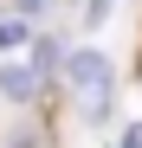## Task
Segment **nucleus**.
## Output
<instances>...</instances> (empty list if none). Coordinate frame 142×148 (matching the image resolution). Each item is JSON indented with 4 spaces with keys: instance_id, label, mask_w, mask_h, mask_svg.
Here are the masks:
<instances>
[{
    "instance_id": "obj_5",
    "label": "nucleus",
    "mask_w": 142,
    "mask_h": 148,
    "mask_svg": "<svg viewBox=\"0 0 142 148\" xmlns=\"http://www.w3.org/2000/svg\"><path fill=\"white\" fill-rule=\"evenodd\" d=\"M123 148H142V122H129V135H123Z\"/></svg>"
},
{
    "instance_id": "obj_2",
    "label": "nucleus",
    "mask_w": 142,
    "mask_h": 148,
    "mask_svg": "<svg viewBox=\"0 0 142 148\" xmlns=\"http://www.w3.org/2000/svg\"><path fill=\"white\" fill-rule=\"evenodd\" d=\"M39 71H45L39 58H26V64H19V58H13V64H0V90H7L13 103H26V97L39 90Z\"/></svg>"
},
{
    "instance_id": "obj_4",
    "label": "nucleus",
    "mask_w": 142,
    "mask_h": 148,
    "mask_svg": "<svg viewBox=\"0 0 142 148\" xmlns=\"http://www.w3.org/2000/svg\"><path fill=\"white\" fill-rule=\"evenodd\" d=\"M84 19H90V26H103V19H110V0H90V7H84Z\"/></svg>"
},
{
    "instance_id": "obj_3",
    "label": "nucleus",
    "mask_w": 142,
    "mask_h": 148,
    "mask_svg": "<svg viewBox=\"0 0 142 148\" xmlns=\"http://www.w3.org/2000/svg\"><path fill=\"white\" fill-rule=\"evenodd\" d=\"M0 45H26V26H19V19H7V26H0Z\"/></svg>"
},
{
    "instance_id": "obj_1",
    "label": "nucleus",
    "mask_w": 142,
    "mask_h": 148,
    "mask_svg": "<svg viewBox=\"0 0 142 148\" xmlns=\"http://www.w3.org/2000/svg\"><path fill=\"white\" fill-rule=\"evenodd\" d=\"M65 77H71V103H78L84 122H103L110 116V97H116V71L97 45H84V52L65 58Z\"/></svg>"
}]
</instances>
